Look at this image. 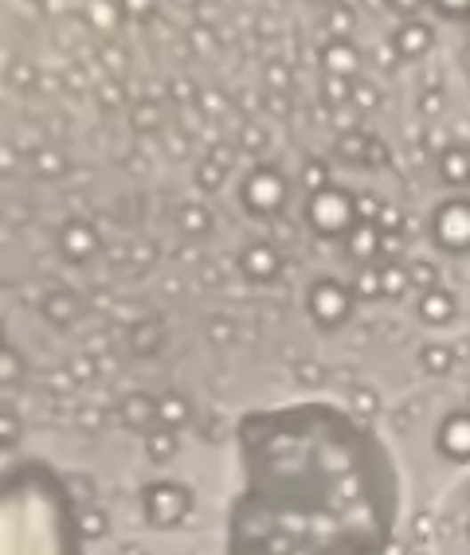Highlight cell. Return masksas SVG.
Returning <instances> with one entry per match:
<instances>
[{"instance_id":"obj_1","label":"cell","mask_w":470,"mask_h":555,"mask_svg":"<svg viewBox=\"0 0 470 555\" xmlns=\"http://www.w3.org/2000/svg\"><path fill=\"white\" fill-rule=\"evenodd\" d=\"M239 493L223 555H388L404 478L349 407L302 399L235 426Z\"/></svg>"},{"instance_id":"obj_2","label":"cell","mask_w":470,"mask_h":555,"mask_svg":"<svg viewBox=\"0 0 470 555\" xmlns=\"http://www.w3.org/2000/svg\"><path fill=\"white\" fill-rule=\"evenodd\" d=\"M78 512L52 462H8L0 473V555H83Z\"/></svg>"},{"instance_id":"obj_3","label":"cell","mask_w":470,"mask_h":555,"mask_svg":"<svg viewBox=\"0 0 470 555\" xmlns=\"http://www.w3.org/2000/svg\"><path fill=\"white\" fill-rule=\"evenodd\" d=\"M196 493L181 481H150L142 489V520L157 532H173L192 517Z\"/></svg>"},{"instance_id":"obj_4","label":"cell","mask_w":470,"mask_h":555,"mask_svg":"<svg viewBox=\"0 0 470 555\" xmlns=\"http://www.w3.org/2000/svg\"><path fill=\"white\" fill-rule=\"evenodd\" d=\"M435 450L455 465H470V407L443 414L435 426Z\"/></svg>"},{"instance_id":"obj_5","label":"cell","mask_w":470,"mask_h":555,"mask_svg":"<svg viewBox=\"0 0 470 555\" xmlns=\"http://www.w3.org/2000/svg\"><path fill=\"white\" fill-rule=\"evenodd\" d=\"M310 317L318 325H326V329H333V325H341L349 317V290L337 282H318L310 286Z\"/></svg>"},{"instance_id":"obj_6","label":"cell","mask_w":470,"mask_h":555,"mask_svg":"<svg viewBox=\"0 0 470 555\" xmlns=\"http://www.w3.org/2000/svg\"><path fill=\"white\" fill-rule=\"evenodd\" d=\"M310 223L318 227L321 235H337V231H349L352 223V200L341 192H321L310 200Z\"/></svg>"},{"instance_id":"obj_7","label":"cell","mask_w":470,"mask_h":555,"mask_svg":"<svg viewBox=\"0 0 470 555\" xmlns=\"http://www.w3.org/2000/svg\"><path fill=\"white\" fill-rule=\"evenodd\" d=\"M435 239L447 246V251H466L470 246V204L455 200L447 207H439L435 215Z\"/></svg>"},{"instance_id":"obj_8","label":"cell","mask_w":470,"mask_h":555,"mask_svg":"<svg viewBox=\"0 0 470 555\" xmlns=\"http://www.w3.org/2000/svg\"><path fill=\"white\" fill-rule=\"evenodd\" d=\"M122 422H126V430L150 434L153 426H161V422H157V399H153V395H142V391L126 395V399H122Z\"/></svg>"},{"instance_id":"obj_9","label":"cell","mask_w":470,"mask_h":555,"mask_svg":"<svg viewBox=\"0 0 470 555\" xmlns=\"http://www.w3.org/2000/svg\"><path fill=\"white\" fill-rule=\"evenodd\" d=\"M243 200H247V207H255V212H274V207L287 200V188L279 184V176L259 173V176H255V181L247 184Z\"/></svg>"},{"instance_id":"obj_10","label":"cell","mask_w":470,"mask_h":555,"mask_svg":"<svg viewBox=\"0 0 470 555\" xmlns=\"http://www.w3.org/2000/svg\"><path fill=\"white\" fill-rule=\"evenodd\" d=\"M176 450H181V438H176V430L169 426H153L150 434H145V454H150V462L165 465L176 458Z\"/></svg>"},{"instance_id":"obj_11","label":"cell","mask_w":470,"mask_h":555,"mask_svg":"<svg viewBox=\"0 0 470 555\" xmlns=\"http://www.w3.org/2000/svg\"><path fill=\"white\" fill-rule=\"evenodd\" d=\"M189 419H192V407H189V399H184V395L169 391V395H161V399H157V422H161V426L181 430Z\"/></svg>"},{"instance_id":"obj_12","label":"cell","mask_w":470,"mask_h":555,"mask_svg":"<svg viewBox=\"0 0 470 555\" xmlns=\"http://www.w3.org/2000/svg\"><path fill=\"white\" fill-rule=\"evenodd\" d=\"M419 317L431 325H443L455 317V297L443 294V290H427L424 294V302H419Z\"/></svg>"},{"instance_id":"obj_13","label":"cell","mask_w":470,"mask_h":555,"mask_svg":"<svg viewBox=\"0 0 470 555\" xmlns=\"http://www.w3.org/2000/svg\"><path fill=\"white\" fill-rule=\"evenodd\" d=\"M274 266H279V259H274L271 246H247V251H243V270L255 278H271Z\"/></svg>"},{"instance_id":"obj_14","label":"cell","mask_w":470,"mask_h":555,"mask_svg":"<svg viewBox=\"0 0 470 555\" xmlns=\"http://www.w3.org/2000/svg\"><path fill=\"white\" fill-rule=\"evenodd\" d=\"M63 478H67V489H71V497H75L78 509H91L94 493H98V485H94L91 473H63Z\"/></svg>"},{"instance_id":"obj_15","label":"cell","mask_w":470,"mask_h":555,"mask_svg":"<svg viewBox=\"0 0 470 555\" xmlns=\"http://www.w3.org/2000/svg\"><path fill=\"white\" fill-rule=\"evenodd\" d=\"M345 407H349L352 414H357V419H361V422H369V419H372V414H377V411H380V395H377V391H372V388H357V391H352V395H349V403H345Z\"/></svg>"},{"instance_id":"obj_16","label":"cell","mask_w":470,"mask_h":555,"mask_svg":"<svg viewBox=\"0 0 470 555\" xmlns=\"http://www.w3.org/2000/svg\"><path fill=\"white\" fill-rule=\"evenodd\" d=\"M419 360H424V368L435 372V375H447L450 368H455V352H450L447 344H427Z\"/></svg>"},{"instance_id":"obj_17","label":"cell","mask_w":470,"mask_h":555,"mask_svg":"<svg viewBox=\"0 0 470 555\" xmlns=\"http://www.w3.org/2000/svg\"><path fill=\"white\" fill-rule=\"evenodd\" d=\"M78 524H83V536L86 540H102L106 532H110V517H106L102 509H94V504L78 512Z\"/></svg>"},{"instance_id":"obj_18","label":"cell","mask_w":470,"mask_h":555,"mask_svg":"<svg viewBox=\"0 0 470 555\" xmlns=\"http://www.w3.org/2000/svg\"><path fill=\"white\" fill-rule=\"evenodd\" d=\"M63 251L71 254V259H86V254L94 251V235L86 231V227H71V231L63 235Z\"/></svg>"},{"instance_id":"obj_19","label":"cell","mask_w":470,"mask_h":555,"mask_svg":"<svg viewBox=\"0 0 470 555\" xmlns=\"http://www.w3.org/2000/svg\"><path fill=\"white\" fill-rule=\"evenodd\" d=\"M443 176L450 184H470V161L463 153H450L447 161H443Z\"/></svg>"},{"instance_id":"obj_20","label":"cell","mask_w":470,"mask_h":555,"mask_svg":"<svg viewBox=\"0 0 470 555\" xmlns=\"http://www.w3.org/2000/svg\"><path fill=\"white\" fill-rule=\"evenodd\" d=\"M349 251L357 254V259H369V254H377V231H372V227H361V231H352Z\"/></svg>"},{"instance_id":"obj_21","label":"cell","mask_w":470,"mask_h":555,"mask_svg":"<svg viewBox=\"0 0 470 555\" xmlns=\"http://www.w3.org/2000/svg\"><path fill=\"white\" fill-rule=\"evenodd\" d=\"M20 442V422L12 411H0V450H12V446Z\"/></svg>"},{"instance_id":"obj_22","label":"cell","mask_w":470,"mask_h":555,"mask_svg":"<svg viewBox=\"0 0 470 555\" xmlns=\"http://www.w3.org/2000/svg\"><path fill=\"white\" fill-rule=\"evenodd\" d=\"M20 380V356L8 349L4 360H0V383H16Z\"/></svg>"},{"instance_id":"obj_23","label":"cell","mask_w":470,"mask_h":555,"mask_svg":"<svg viewBox=\"0 0 470 555\" xmlns=\"http://www.w3.org/2000/svg\"><path fill=\"white\" fill-rule=\"evenodd\" d=\"M78 426H83V430H98V426H102V411L83 407V411H78Z\"/></svg>"},{"instance_id":"obj_24","label":"cell","mask_w":470,"mask_h":555,"mask_svg":"<svg viewBox=\"0 0 470 555\" xmlns=\"http://www.w3.org/2000/svg\"><path fill=\"white\" fill-rule=\"evenodd\" d=\"M71 305H75L71 297H55V302H52V310H47V313H52L55 321H71V313H75Z\"/></svg>"},{"instance_id":"obj_25","label":"cell","mask_w":470,"mask_h":555,"mask_svg":"<svg viewBox=\"0 0 470 555\" xmlns=\"http://www.w3.org/2000/svg\"><path fill=\"white\" fill-rule=\"evenodd\" d=\"M416 536H431V517L427 512H419L416 517Z\"/></svg>"},{"instance_id":"obj_26","label":"cell","mask_w":470,"mask_h":555,"mask_svg":"<svg viewBox=\"0 0 470 555\" xmlns=\"http://www.w3.org/2000/svg\"><path fill=\"white\" fill-rule=\"evenodd\" d=\"M118 555H150V551H145L142 543H122V551H118Z\"/></svg>"},{"instance_id":"obj_27","label":"cell","mask_w":470,"mask_h":555,"mask_svg":"<svg viewBox=\"0 0 470 555\" xmlns=\"http://www.w3.org/2000/svg\"><path fill=\"white\" fill-rule=\"evenodd\" d=\"M466 548H470V524H466Z\"/></svg>"}]
</instances>
